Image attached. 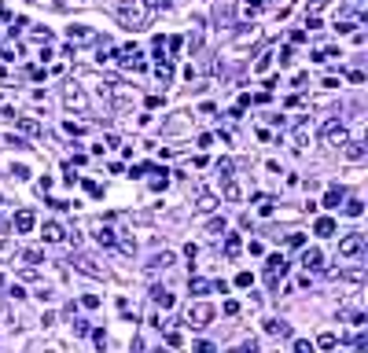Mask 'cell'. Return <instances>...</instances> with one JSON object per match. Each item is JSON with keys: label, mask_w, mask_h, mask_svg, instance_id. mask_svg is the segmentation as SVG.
Here are the masks:
<instances>
[{"label": "cell", "mask_w": 368, "mask_h": 353, "mask_svg": "<svg viewBox=\"0 0 368 353\" xmlns=\"http://www.w3.org/2000/svg\"><path fill=\"white\" fill-rule=\"evenodd\" d=\"M313 232H317V236H332V232H335V221H332V217H317Z\"/></svg>", "instance_id": "19"}, {"label": "cell", "mask_w": 368, "mask_h": 353, "mask_svg": "<svg viewBox=\"0 0 368 353\" xmlns=\"http://www.w3.org/2000/svg\"><path fill=\"white\" fill-rule=\"evenodd\" d=\"M240 250H243V243H240V236H236V232H232V236H225V254L236 258Z\"/></svg>", "instance_id": "20"}, {"label": "cell", "mask_w": 368, "mask_h": 353, "mask_svg": "<svg viewBox=\"0 0 368 353\" xmlns=\"http://www.w3.org/2000/svg\"><path fill=\"white\" fill-rule=\"evenodd\" d=\"M206 232H210V236H218V232H225V217H214L210 225H206Z\"/></svg>", "instance_id": "31"}, {"label": "cell", "mask_w": 368, "mask_h": 353, "mask_svg": "<svg viewBox=\"0 0 368 353\" xmlns=\"http://www.w3.org/2000/svg\"><path fill=\"white\" fill-rule=\"evenodd\" d=\"M11 176H18V180H26V176H30V170H26V166H11Z\"/></svg>", "instance_id": "41"}, {"label": "cell", "mask_w": 368, "mask_h": 353, "mask_svg": "<svg viewBox=\"0 0 368 353\" xmlns=\"http://www.w3.org/2000/svg\"><path fill=\"white\" fill-rule=\"evenodd\" d=\"M0 114H4V118H11V122H15V107L7 103V96H4V92H0Z\"/></svg>", "instance_id": "28"}, {"label": "cell", "mask_w": 368, "mask_h": 353, "mask_svg": "<svg viewBox=\"0 0 368 353\" xmlns=\"http://www.w3.org/2000/svg\"><path fill=\"white\" fill-rule=\"evenodd\" d=\"M335 342H339V339H335V331H324V335L317 339V346H320V350H335Z\"/></svg>", "instance_id": "25"}, {"label": "cell", "mask_w": 368, "mask_h": 353, "mask_svg": "<svg viewBox=\"0 0 368 353\" xmlns=\"http://www.w3.org/2000/svg\"><path fill=\"white\" fill-rule=\"evenodd\" d=\"M63 107H67V110H85V92H81V85H67V88H63Z\"/></svg>", "instance_id": "6"}, {"label": "cell", "mask_w": 368, "mask_h": 353, "mask_svg": "<svg viewBox=\"0 0 368 353\" xmlns=\"http://www.w3.org/2000/svg\"><path fill=\"white\" fill-rule=\"evenodd\" d=\"M67 37H70V44H78V48H81V44H92V41H96V30H92V26H70Z\"/></svg>", "instance_id": "8"}, {"label": "cell", "mask_w": 368, "mask_h": 353, "mask_svg": "<svg viewBox=\"0 0 368 353\" xmlns=\"http://www.w3.org/2000/svg\"><path fill=\"white\" fill-rule=\"evenodd\" d=\"M309 350H313V342H309V339H298L295 342V353H309Z\"/></svg>", "instance_id": "37"}, {"label": "cell", "mask_w": 368, "mask_h": 353, "mask_svg": "<svg viewBox=\"0 0 368 353\" xmlns=\"http://www.w3.org/2000/svg\"><path fill=\"white\" fill-rule=\"evenodd\" d=\"M195 206H199L203 213H210L214 206H218V199H214V195H199V202H195Z\"/></svg>", "instance_id": "27"}, {"label": "cell", "mask_w": 368, "mask_h": 353, "mask_svg": "<svg viewBox=\"0 0 368 353\" xmlns=\"http://www.w3.org/2000/svg\"><path fill=\"white\" fill-rule=\"evenodd\" d=\"M221 195H225L229 202H240V199H243V188H240V180H236L232 173L221 176Z\"/></svg>", "instance_id": "9"}, {"label": "cell", "mask_w": 368, "mask_h": 353, "mask_svg": "<svg viewBox=\"0 0 368 353\" xmlns=\"http://www.w3.org/2000/svg\"><path fill=\"white\" fill-rule=\"evenodd\" d=\"M306 30H320V18L317 15H306Z\"/></svg>", "instance_id": "44"}, {"label": "cell", "mask_w": 368, "mask_h": 353, "mask_svg": "<svg viewBox=\"0 0 368 353\" xmlns=\"http://www.w3.org/2000/svg\"><path fill=\"white\" fill-rule=\"evenodd\" d=\"M144 103H147L151 110H155V107H162V103H166V96H147V99H144Z\"/></svg>", "instance_id": "39"}, {"label": "cell", "mask_w": 368, "mask_h": 353, "mask_svg": "<svg viewBox=\"0 0 368 353\" xmlns=\"http://www.w3.org/2000/svg\"><path fill=\"white\" fill-rule=\"evenodd\" d=\"M265 272H269V283L276 287L280 280H284V272H287V262H284V258H280V254H272L269 262H265Z\"/></svg>", "instance_id": "7"}, {"label": "cell", "mask_w": 368, "mask_h": 353, "mask_svg": "<svg viewBox=\"0 0 368 353\" xmlns=\"http://www.w3.org/2000/svg\"><path fill=\"white\" fill-rule=\"evenodd\" d=\"M81 305H85V309H96V305H100V298H96V294H85V298H81Z\"/></svg>", "instance_id": "38"}, {"label": "cell", "mask_w": 368, "mask_h": 353, "mask_svg": "<svg viewBox=\"0 0 368 353\" xmlns=\"http://www.w3.org/2000/svg\"><path fill=\"white\" fill-rule=\"evenodd\" d=\"M173 262H177V254H169V250H162V254H155V258L147 262V268H151V272H162V268H169Z\"/></svg>", "instance_id": "13"}, {"label": "cell", "mask_w": 368, "mask_h": 353, "mask_svg": "<svg viewBox=\"0 0 368 353\" xmlns=\"http://www.w3.org/2000/svg\"><path fill=\"white\" fill-rule=\"evenodd\" d=\"M199 48H203V37L192 33V37H188V52H199Z\"/></svg>", "instance_id": "33"}, {"label": "cell", "mask_w": 368, "mask_h": 353, "mask_svg": "<svg viewBox=\"0 0 368 353\" xmlns=\"http://www.w3.org/2000/svg\"><path fill=\"white\" fill-rule=\"evenodd\" d=\"M33 225H37L33 210H18V213H15V221H11V228H15V232H30Z\"/></svg>", "instance_id": "11"}, {"label": "cell", "mask_w": 368, "mask_h": 353, "mask_svg": "<svg viewBox=\"0 0 368 353\" xmlns=\"http://www.w3.org/2000/svg\"><path fill=\"white\" fill-rule=\"evenodd\" d=\"M41 239H44V243H63V225L44 221V225H41Z\"/></svg>", "instance_id": "10"}, {"label": "cell", "mask_w": 368, "mask_h": 353, "mask_svg": "<svg viewBox=\"0 0 368 353\" xmlns=\"http://www.w3.org/2000/svg\"><path fill=\"white\" fill-rule=\"evenodd\" d=\"M320 265H324V254H320L317 247H309L306 254H302V268H309V272H317Z\"/></svg>", "instance_id": "12"}, {"label": "cell", "mask_w": 368, "mask_h": 353, "mask_svg": "<svg viewBox=\"0 0 368 353\" xmlns=\"http://www.w3.org/2000/svg\"><path fill=\"white\" fill-rule=\"evenodd\" d=\"M96 243L115 250V232H111V228H103V225H96Z\"/></svg>", "instance_id": "18"}, {"label": "cell", "mask_w": 368, "mask_h": 353, "mask_svg": "<svg viewBox=\"0 0 368 353\" xmlns=\"http://www.w3.org/2000/svg\"><path fill=\"white\" fill-rule=\"evenodd\" d=\"M343 213H350V217H361V213H365V202H361V199H350Z\"/></svg>", "instance_id": "26"}, {"label": "cell", "mask_w": 368, "mask_h": 353, "mask_svg": "<svg viewBox=\"0 0 368 353\" xmlns=\"http://www.w3.org/2000/svg\"><path fill=\"white\" fill-rule=\"evenodd\" d=\"M15 125L22 129L26 136H41V133H44V129H41V122H37V118H15Z\"/></svg>", "instance_id": "15"}, {"label": "cell", "mask_w": 368, "mask_h": 353, "mask_svg": "<svg viewBox=\"0 0 368 353\" xmlns=\"http://www.w3.org/2000/svg\"><path fill=\"white\" fill-rule=\"evenodd\" d=\"M118 313H122V317H136L133 305H129V298H118Z\"/></svg>", "instance_id": "32"}, {"label": "cell", "mask_w": 368, "mask_h": 353, "mask_svg": "<svg viewBox=\"0 0 368 353\" xmlns=\"http://www.w3.org/2000/svg\"><path fill=\"white\" fill-rule=\"evenodd\" d=\"M361 250H365V236L361 232H350V236H343L339 239V258H361Z\"/></svg>", "instance_id": "2"}, {"label": "cell", "mask_w": 368, "mask_h": 353, "mask_svg": "<svg viewBox=\"0 0 368 353\" xmlns=\"http://www.w3.org/2000/svg\"><path fill=\"white\" fill-rule=\"evenodd\" d=\"M115 15H118V22L125 26V30H144V26L151 22V11L140 4V0H122Z\"/></svg>", "instance_id": "1"}, {"label": "cell", "mask_w": 368, "mask_h": 353, "mask_svg": "<svg viewBox=\"0 0 368 353\" xmlns=\"http://www.w3.org/2000/svg\"><path fill=\"white\" fill-rule=\"evenodd\" d=\"M188 291H192V294H206V291H210V283H206L203 276H192V280H188Z\"/></svg>", "instance_id": "22"}, {"label": "cell", "mask_w": 368, "mask_h": 353, "mask_svg": "<svg viewBox=\"0 0 368 353\" xmlns=\"http://www.w3.org/2000/svg\"><path fill=\"white\" fill-rule=\"evenodd\" d=\"M339 202H343V188H332V191L324 195V210H335Z\"/></svg>", "instance_id": "23"}, {"label": "cell", "mask_w": 368, "mask_h": 353, "mask_svg": "<svg viewBox=\"0 0 368 353\" xmlns=\"http://www.w3.org/2000/svg\"><path fill=\"white\" fill-rule=\"evenodd\" d=\"M78 268H81V272H89V276H103V268L92 262V258H78Z\"/></svg>", "instance_id": "21"}, {"label": "cell", "mask_w": 368, "mask_h": 353, "mask_svg": "<svg viewBox=\"0 0 368 353\" xmlns=\"http://www.w3.org/2000/svg\"><path fill=\"white\" fill-rule=\"evenodd\" d=\"M151 302H155L158 309H173V294H169L166 287H155V291H151Z\"/></svg>", "instance_id": "14"}, {"label": "cell", "mask_w": 368, "mask_h": 353, "mask_svg": "<svg viewBox=\"0 0 368 353\" xmlns=\"http://www.w3.org/2000/svg\"><path fill=\"white\" fill-rule=\"evenodd\" d=\"M269 63H272V55H261V59H258V67H254V70H258V74H265V70H269Z\"/></svg>", "instance_id": "40"}, {"label": "cell", "mask_w": 368, "mask_h": 353, "mask_svg": "<svg viewBox=\"0 0 368 353\" xmlns=\"http://www.w3.org/2000/svg\"><path fill=\"white\" fill-rule=\"evenodd\" d=\"M346 81H354V85H365V70H350V74H346Z\"/></svg>", "instance_id": "35"}, {"label": "cell", "mask_w": 368, "mask_h": 353, "mask_svg": "<svg viewBox=\"0 0 368 353\" xmlns=\"http://www.w3.org/2000/svg\"><path fill=\"white\" fill-rule=\"evenodd\" d=\"M158 4H162V7H166V4H173V0H158Z\"/></svg>", "instance_id": "46"}, {"label": "cell", "mask_w": 368, "mask_h": 353, "mask_svg": "<svg viewBox=\"0 0 368 353\" xmlns=\"http://www.w3.org/2000/svg\"><path fill=\"white\" fill-rule=\"evenodd\" d=\"M324 4H328V0H309V4H306V15H320V11H324Z\"/></svg>", "instance_id": "29"}, {"label": "cell", "mask_w": 368, "mask_h": 353, "mask_svg": "<svg viewBox=\"0 0 368 353\" xmlns=\"http://www.w3.org/2000/svg\"><path fill=\"white\" fill-rule=\"evenodd\" d=\"M67 133H70V136H81V133H85V125H78V122H67Z\"/></svg>", "instance_id": "43"}, {"label": "cell", "mask_w": 368, "mask_h": 353, "mask_svg": "<svg viewBox=\"0 0 368 353\" xmlns=\"http://www.w3.org/2000/svg\"><path fill=\"white\" fill-rule=\"evenodd\" d=\"M346 140H350V133H346L343 122H324V144L328 147H343Z\"/></svg>", "instance_id": "5"}, {"label": "cell", "mask_w": 368, "mask_h": 353, "mask_svg": "<svg viewBox=\"0 0 368 353\" xmlns=\"http://www.w3.org/2000/svg\"><path fill=\"white\" fill-rule=\"evenodd\" d=\"M140 4H144V7H147V11H151V15H155V11H158V7H162V4H158V0H140Z\"/></svg>", "instance_id": "45"}, {"label": "cell", "mask_w": 368, "mask_h": 353, "mask_svg": "<svg viewBox=\"0 0 368 353\" xmlns=\"http://www.w3.org/2000/svg\"><path fill=\"white\" fill-rule=\"evenodd\" d=\"M85 191H89V195H103V188H100L96 180H85Z\"/></svg>", "instance_id": "42"}, {"label": "cell", "mask_w": 368, "mask_h": 353, "mask_svg": "<svg viewBox=\"0 0 368 353\" xmlns=\"http://www.w3.org/2000/svg\"><path fill=\"white\" fill-rule=\"evenodd\" d=\"M210 320H214V305L210 302H195L192 309H188V324H192V328H206Z\"/></svg>", "instance_id": "4"}, {"label": "cell", "mask_w": 368, "mask_h": 353, "mask_svg": "<svg viewBox=\"0 0 368 353\" xmlns=\"http://www.w3.org/2000/svg\"><path fill=\"white\" fill-rule=\"evenodd\" d=\"M302 243H306V236H302V232H291V236H287V247H291V250H298Z\"/></svg>", "instance_id": "30"}, {"label": "cell", "mask_w": 368, "mask_h": 353, "mask_svg": "<svg viewBox=\"0 0 368 353\" xmlns=\"http://www.w3.org/2000/svg\"><path fill=\"white\" fill-rule=\"evenodd\" d=\"M166 342H169V346H173V350H177V346H184V339H181V331H169V335H166Z\"/></svg>", "instance_id": "34"}, {"label": "cell", "mask_w": 368, "mask_h": 353, "mask_svg": "<svg viewBox=\"0 0 368 353\" xmlns=\"http://www.w3.org/2000/svg\"><path fill=\"white\" fill-rule=\"evenodd\" d=\"M118 67H129V70H144L147 63H144V52L136 48V44H125V48H118Z\"/></svg>", "instance_id": "3"}, {"label": "cell", "mask_w": 368, "mask_h": 353, "mask_svg": "<svg viewBox=\"0 0 368 353\" xmlns=\"http://www.w3.org/2000/svg\"><path fill=\"white\" fill-rule=\"evenodd\" d=\"M343 155H346V162H361L365 159V144H343Z\"/></svg>", "instance_id": "17"}, {"label": "cell", "mask_w": 368, "mask_h": 353, "mask_svg": "<svg viewBox=\"0 0 368 353\" xmlns=\"http://www.w3.org/2000/svg\"><path fill=\"white\" fill-rule=\"evenodd\" d=\"M265 331H269V335H276V339H287V335H291L287 320H276V317H272V320H265Z\"/></svg>", "instance_id": "16"}, {"label": "cell", "mask_w": 368, "mask_h": 353, "mask_svg": "<svg viewBox=\"0 0 368 353\" xmlns=\"http://www.w3.org/2000/svg\"><path fill=\"white\" fill-rule=\"evenodd\" d=\"M70 328H74V335H89L92 324H89V320H81V317H74V320H70Z\"/></svg>", "instance_id": "24"}, {"label": "cell", "mask_w": 368, "mask_h": 353, "mask_svg": "<svg viewBox=\"0 0 368 353\" xmlns=\"http://www.w3.org/2000/svg\"><path fill=\"white\" fill-rule=\"evenodd\" d=\"M0 283H4V276H0Z\"/></svg>", "instance_id": "47"}, {"label": "cell", "mask_w": 368, "mask_h": 353, "mask_svg": "<svg viewBox=\"0 0 368 353\" xmlns=\"http://www.w3.org/2000/svg\"><path fill=\"white\" fill-rule=\"evenodd\" d=\"M250 283H254L250 272H240V276H236V287H250Z\"/></svg>", "instance_id": "36"}]
</instances>
